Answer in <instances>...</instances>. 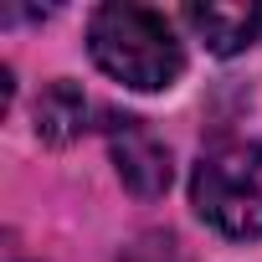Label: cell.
<instances>
[{"label":"cell","mask_w":262,"mask_h":262,"mask_svg":"<svg viewBox=\"0 0 262 262\" xmlns=\"http://www.w3.org/2000/svg\"><path fill=\"white\" fill-rule=\"evenodd\" d=\"M88 52L113 82L134 93H165L185 72V47L175 21L155 6H134V0H113V6L93 11Z\"/></svg>","instance_id":"cell-1"},{"label":"cell","mask_w":262,"mask_h":262,"mask_svg":"<svg viewBox=\"0 0 262 262\" xmlns=\"http://www.w3.org/2000/svg\"><path fill=\"white\" fill-rule=\"evenodd\" d=\"M190 206L221 236H236V242L262 236V144L226 139L206 149L190 175Z\"/></svg>","instance_id":"cell-2"},{"label":"cell","mask_w":262,"mask_h":262,"mask_svg":"<svg viewBox=\"0 0 262 262\" xmlns=\"http://www.w3.org/2000/svg\"><path fill=\"white\" fill-rule=\"evenodd\" d=\"M108 149H113L118 180L134 195L155 201V195L170 190V175H175L170 170V149L144 128V118H108Z\"/></svg>","instance_id":"cell-3"},{"label":"cell","mask_w":262,"mask_h":262,"mask_svg":"<svg viewBox=\"0 0 262 262\" xmlns=\"http://www.w3.org/2000/svg\"><path fill=\"white\" fill-rule=\"evenodd\" d=\"M185 26L216 57H236V52L262 41V0H206V6H185Z\"/></svg>","instance_id":"cell-4"},{"label":"cell","mask_w":262,"mask_h":262,"mask_svg":"<svg viewBox=\"0 0 262 262\" xmlns=\"http://www.w3.org/2000/svg\"><path fill=\"white\" fill-rule=\"evenodd\" d=\"M88 113H93V103L72 82H52L41 93V103H36V134L47 144H72V139H82Z\"/></svg>","instance_id":"cell-5"},{"label":"cell","mask_w":262,"mask_h":262,"mask_svg":"<svg viewBox=\"0 0 262 262\" xmlns=\"http://www.w3.org/2000/svg\"><path fill=\"white\" fill-rule=\"evenodd\" d=\"M123 262H180V257H175V242L170 236H144V242L128 247Z\"/></svg>","instance_id":"cell-6"}]
</instances>
